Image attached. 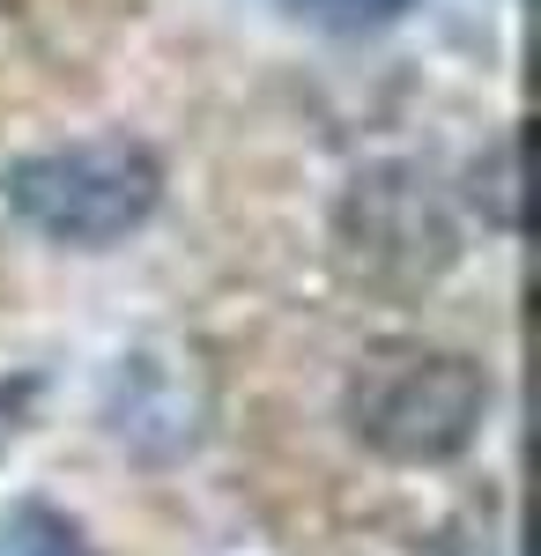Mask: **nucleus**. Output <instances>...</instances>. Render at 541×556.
<instances>
[{
    "instance_id": "nucleus-1",
    "label": "nucleus",
    "mask_w": 541,
    "mask_h": 556,
    "mask_svg": "<svg viewBox=\"0 0 541 556\" xmlns=\"http://www.w3.org/2000/svg\"><path fill=\"white\" fill-rule=\"evenodd\" d=\"M341 424L386 468H445L490 424V371L467 349L386 334L341 386Z\"/></svg>"
},
{
    "instance_id": "nucleus-2",
    "label": "nucleus",
    "mask_w": 541,
    "mask_h": 556,
    "mask_svg": "<svg viewBox=\"0 0 541 556\" xmlns=\"http://www.w3.org/2000/svg\"><path fill=\"white\" fill-rule=\"evenodd\" d=\"M8 215L67 253H104L126 245L156 201H164V156L141 134H83V141H52L30 149L0 172Z\"/></svg>"
},
{
    "instance_id": "nucleus-3",
    "label": "nucleus",
    "mask_w": 541,
    "mask_h": 556,
    "mask_svg": "<svg viewBox=\"0 0 541 556\" xmlns=\"http://www.w3.org/2000/svg\"><path fill=\"white\" fill-rule=\"evenodd\" d=\"M460 223L416 164H372L334 201V267L372 298H423L453 275Z\"/></svg>"
},
{
    "instance_id": "nucleus-4",
    "label": "nucleus",
    "mask_w": 541,
    "mask_h": 556,
    "mask_svg": "<svg viewBox=\"0 0 541 556\" xmlns=\"http://www.w3.org/2000/svg\"><path fill=\"white\" fill-rule=\"evenodd\" d=\"M0 556H104L67 513H52L45 497H23L0 519Z\"/></svg>"
},
{
    "instance_id": "nucleus-5",
    "label": "nucleus",
    "mask_w": 541,
    "mask_h": 556,
    "mask_svg": "<svg viewBox=\"0 0 541 556\" xmlns=\"http://www.w3.org/2000/svg\"><path fill=\"white\" fill-rule=\"evenodd\" d=\"M408 8H416V0H297V15L319 23V30H334V38H378V30H393Z\"/></svg>"
},
{
    "instance_id": "nucleus-6",
    "label": "nucleus",
    "mask_w": 541,
    "mask_h": 556,
    "mask_svg": "<svg viewBox=\"0 0 541 556\" xmlns=\"http://www.w3.org/2000/svg\"><path fill=\"white\" fill-rule=\"evenodd\" d=\"M475 208L498 230H519V134H504L490 164H475Z\"/></svg>"
}]
</instances>
